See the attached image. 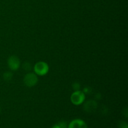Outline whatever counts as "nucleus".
<instances>
[{
	"label": "nucleus",
	"instance_id": "f257e3e1",
	"mask_svg": "<svg viewBox=\"0 0 128 128\" xmlns=\"http://www.w3.org/2000/svg\"><path fill=\"white\" fill-rule=\"evenodd\" d=\"M34 71L37 76H44L49 71L48 64L44 61L36 62L34 66Z\"/></svg>",
	"mask_w": 128,
	"mask_h": 128
},
{
	"label": "nucleus",
	"instance_id": "f03ea898",
	"mask_svg": "<svg viewBox=\"0 0 128 128\" xmlns=\"http://www.w3.org/2000/svg\"><path fill=\"white\" fill-rule=\"evenodd\" d=\"M85 98H86V96L83 91L78 90V91H75L74 92H72V94L71 95L70 100H71V102L74 105L78 106V105H81V104L83 103Z\"/></svg>",
	"mask_w": 128,
	"mask_h": 128
},
{
	"label": "nucleus",
	"instance_id": "7ed1b4c3",
	"mask_svg": "<svg viewBox=\"0 0 128 128\" xmlns=\"http://www.w3.org/2000/svg\"><path fill=\"white\" fill-rule=\"evenodd\" d=\"M23 82L28 87H32L38 82V76L33 72H29L25 75L23 79Z\"/></svg>",
	"mask_w": 128,
	"mask_h": 128
},
{
	"label": "nucleus",
	"instance_id": "20e7f679",
	"mask_svg": "<svg viewBox=\"0 0 128 128\" xmlns=\"http://www.w3.org/2000/svg\"><path fill=\"white\" fill-rule=\"evenodd\" d=\"M20 60L17 56H11L8 60V66L11 71H16L20 67Z\"/></svg>",
	"mask_w": 128,
	"mask_h": 128
},
{
	"label": "nucleus",
	"instance_id": "39448f33",
	"mask_svg": "<svg viewBox=\"0 0 128 128\" xmlns=\"http://www.w3.org/2000/svg\"><path fill=\"white\" fill-rule=\"evenodd\" d=\"M68 128H88V126L82 120L75 119L70 122L68 125Z\"/></svg>",
	"mask_w": 128,
	"mask_h": 128
},
{
	"label": "nucleus",
	"instance_id": "423d86ee",
	"mask_svg": "<svg viewBox=\"0 0 128 128\" xmlns=\"http://www.w3.org/2000/svg\"><path fill=\"white\" fill-rule=\"evenodd\" d=\"M97 102L95 101L90 100L87 101L84 105V110L87 112H91L94 111L97 108Z\"/></svg>",
	"mask_w": 128,
	"mask_h": 128
},
{
	"label": "nucleus",
	"instance_id": "0eeeda50",
	"mask_svg": "<svg viewBox=\"0 0 128 128\" xmlns=\"http://www.w3.org/2000/svg\"><path fill=\"white\" fill-rule=\"evenodd\" d=\"M12 76H13V74L10 71H7V72H5L3 74V78L4 80L6 81H10L12 80Z\"/></svg>",
	"mask_w": 128,
	"mask_h": 128
},
{
	"label": "nucleus",
	"instance_id": "6e6552de",
	"mask_svg": "<svg viewBox=\"0 0 128 128\" xmlns=\"http://www.w3.org/2000/svg\"><path fill=\"white\" fill-rule=\"evenodd\" d=\"M22 68L26 71H30L31 70V64L29 62H25L22 64Z\"/></svg>",
	"mask_w": 128,
	"mask_h": 128
},
{
	"label": "nucleus",
	"instance_id": "1a4fd4ad",
	"mask_svg": "<svg viewBox=\"0 0 128 128\" xmlns=\"http://www.w3.org/2000/svg\"><path fill=\"white\" fill-rule=\"evenodd\" d=\"M118 128H128V124L126 121H120L118 124Z\"/></svg>",
	"mask_w": 128,
	"mask_h": 128
},
{
	"label": "nucleus",
	"instance_id": "9d476101",
	"mask_svg": "<svg viewBox=\"0 0 128 128\" xmlns=\"http://www.w3.org/2000/svg\"><path fill=\"white\" fill-rule=\"evenodd\" d=\"M58 124L60 128H68V124L66 121H60L58 123Z\"/></svg>",
	"mask_w": 128,
	"mask_h": 128
},
{
	"label": "nucleus",
	"instance_id": "9b49d317",
	"mask_svg": "<svg viewBox=\"0 0 128 128\" xmlns=\"http://www.w3.org/2000/svg\"><path fill=\"white\" fill-rule=\"evenodd\" d=\"M72 88H73V89L75 90V91L80 90V83H78V82H74V83L72 84Z\"/></svg>",
	"mask_w": 128,
	"mask_h": 128
},
{
	"label": "nucleus",
	"instance_id": "f8f14e48",
	"mask_svg": "<svg viewBox=\"0 0 128 128\" xmlns=\"http://www.w3.org/2000/svg\"><path fill=\"white\" fill-rule=\"evenodd\" d=\"M60 128V127H59V126H58V124H55V125H54L53 126H52V128Z\"/></svg>",
	"mask_w": 128,
	"mask_h": 128
},
{
	"label": "nucleus",
	"instance_id": "ddd939ff",
	"mask_svg": "<svg viewBox=\"0 0 128 128\" xmlns=\"http://www.w3.org/2000/svg\"><path fill=\"white\" fill-rule=\"evenodd\" d=\"M1 107H0V112H1Z\"/></svg>",
	"mask_w": 128,
	"mask_h": 128
}]
</instances>
